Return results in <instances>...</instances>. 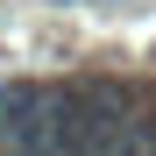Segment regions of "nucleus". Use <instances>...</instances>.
I'll return each mask as SVG.
<instances>
[{
	"mask_svg": "<svg viewBox=\"0 0 156 156\" xmlns=\"http://www.w3.org/2000/svg\"><path fill=\"white\" fill-rule=\"evenodd\" d=\"M57 92H64V85H36V78L0 85V142H7V156H50Z\"/></svg>",
	"mask_w": 156,
	"mask_h": 156,
	"instance_id": "f257e3e1",
	"label": "nucleus"
},
{
	"mask_svg": "<svg viewBox=\"0 0 156 156\" xmlns=\"http://www.w3.org/2000/svg\"><path fill=\"white\" fill-rule=\"evenodd\" d=\"M107 156H156V128H128V135H121Z\"/></svg>",
	"mask_w": 156,
	"mask_h": 156,
	"instance_id": "f03ea898",
	"label": "nucleus"
}]
</instances>
